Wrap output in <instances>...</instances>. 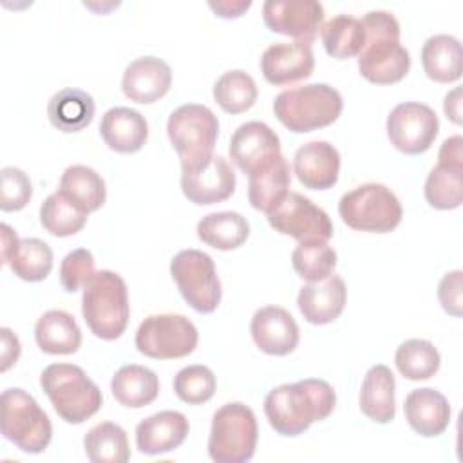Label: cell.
<instances>
[{"label":"cell","mask_w":463,"mask_h":463,"mask_svg":"<svg viewBox=\"0 0 463 463\" xmlns=\"http://www.w3.org/2000/svg\"><path fill=\"white\" fill-rule=\"evenodd\" d=\"M335 405L336 392L326 380L306 378L273 387L264 400V414L277 434L295 438L326 420Z\"/></svg>","instance_id":"obj_1"},{"label":"cell","mask_w":463,"mask_h":463,"mask_svg":"<svg viewBox=\"0 0 463 463\" xmlns=\"http://www.w3.org/2000/svg\"><path fill=\"white\" fill-rule=\"evenodd\" d=\"M365 43L358 54L360 74L376 85L402 81L411 69V54L400 43V24L389 11H369L360 20Z\"/></svg>","instance_id":"obj_2"},{"label":"cell","mask_w":463,"mask_h":463,"mask_svg":"<svg viewBox=\"0 0 463 463\" xmlns=\"http://www.w3.org/2000/svg\"><path fill=\"white\" fill-rule=\"evenodd\" d=\"M81 315L94 336L119 338L130 318L128 289L123 277L110 269L96 271L83 288Z\"/></svg>","instance_id":"obj_3"},{"label":"cell","mask_w":463,"mask_h":463,"mask_svg":"<svg viewBox=\"0 0 463 463\" xmlns=\"http://www.w3.org/2000/svg\"><path fill=\"white\" fill-rule=\"evenodd\" d=\"M340 92L327 83H309L282 90L273 101L275 118L291 132L304 134L329 127L342 114Z\"/></svg>","instance_id":"obj_4"},{"label":"cell","mask_w":463,"mask_h":463,"mask_svg":"<svg viewBox=\"0 0 463 463\" xmlns=\"http://www.w3.org/2000/svg\"><path fill=\"white\" fill-rule=\"evenodd\" d=\"M40 385L67 423L80 425L101 409V391L80 365L51 364L42 371Z\"/></svg>","instance_id":"obj_5"},{"label":"cell","mask_w":463,"mask_h":463,"mask_svg":"<svg viewBox=\"0 0 463 463\" xmlns=\"http://www.w3.org/2000/svg\"><path fill=\"white\" fill-rule=\"evenodd\" d=\"M0 429L7 441L25 454L43 452L52 438V425L38 402L20 387H9L0 398Z\"/></svg>","instance_id":"obj_6"},{"label":"cell","mask_w":463,"mask_h":463,"mask_svg":"<svg viewBox=\"0 0 463 463\" xmlns=\"http://www.w3.org/2000/svg\"><path fill=\"white\" fill-rule=\"evenodd\" d=\"M257 439L255 412L241 402H230L217 409L212 418L208 456L215 463H246L255 454Z\"/></svg>","instance_id":"obj_7"},{"label":"cell","mask_w":463,"mask_h":463,"mask_svg":"<svg viewBox=\"0 0 463 463\" xmlns=\"http://www.w3.org/2000/svg\"><path fill=\"white\" fill-rule=\"evenodd\" d=\"M166 134L181 159V170H188L213 156L219 121L206 105L184 103L168 116Z\"/></svg>","instance_id":"obj_8"},{"label":"cell","mask_w":463,"mask_h":463,"mask_svg":"<svg viewBox=\"0 0 463 463\" xmlns=\"http://www.w3.org/2000/svg\"><path fill=\"white\" fill-rule=\"evenodd\" d=\"M338 213L353 230L387 233L400 224L403 210L391 188L380 183H365L340 197Z\"/></svg>","instance_id":"obj_9"},{"label":"cell","mask_w":463,"mask_h":463,"mask_svg":"<svg viewBox=\"0 0 463 463\" xmlns=\"http://www.w3.org/2000/svg\"><path fill=\"white\" fill-rule=\"evenodd\" d=\"M170 275L181 297L197 313H213L221 302V280L213 259L201 250H181L170 262Z\"/></svg>","instance_id":"obj_10"},{"label":"cell","mask_w":463,"mask_h":463,"mask_svg":"<svg viewBox=\"0 0 463 463\" xmlns=\"http://www.w3.org/2000/svg\"><path fill=\"white\" fill-rule=\"evenodd\" d=\"M199 342L197 327L184 315H148L136 331V347L156 360H175L194 353Z\"/></svg>","instance_id":"obj_11"},{"label":"cell","mask_w":463,"mask_h":463,"mask_svg":"<svg viewBox=\"0 0 463 463\" xmlns=\"http://www.w3.org/2000/svg\"><path fill=\"white\" fill-rule=\"evenodd\" d=\"M269 226L282 233L302 241H329L333 237V222L329 215L311 199L298 192H288L268 213Z\"/></svg>","instance_id":"obj_12"},{"label":"cell","mask_w":463,"mask_h":463,"mask_svg":"<svg viewBox=\"0 0 463 463\" xmlns=\"http://www.w3.org/2000/svg\"><path fill=\"white\" fill-rule=\"evenodd\" d=\"M385 128L387 137L396 150L407 156H418L432 146L439 130V121L429 105L403 101L389 112Z\"/></svg>","instance_id":"obj_13"},{"label":"cell","mask_w":463,"mask_h":463,"mask_svg":"<svg viewBox=\"0 0 463 463\" xmlns=\"http://www.w3.org/2000/svg\"><path fill=\"white\" fill-rule=\"evenodd\" d=\"M262 20L273 33L313 42L324 22V5L317 0H266Z\"/></svg>","instance_id":"obj_14"},{"label":"cell","mask_w":463,"mask_h":463,"mask_svg":"<svg viewBox=\"0 0 463 463\" xmlns=\"http://www.w3.org/2000/svg\"><path fill=\"white\" fill-rule=\"evenodd\" d=\"M181 172V190L197 206L222 203L235 192V174L222 156L213 154L204 163Z\"/></svg>","instance_id":"obj_15"},{"label":"cell","mask_w":463,"mask_h":463,"mask_svg":"<svg viewBox=\"0 0 463 463\" xmlns=\"http://www.w3.org/2000/svg\"><path fill=\"white\" fill-rule=\"evenodd\" d=\"M2 262L11 271L27 282H40L49 277L52 269V250L47 242L36 237L18 239L16 232L2 222Z\"/></svg>","instance_id":"obj_16"},{"label":"cell","mask_w":463,"mask_h":463,"mask_svg":"<svg viewBox=\"0 0 463 463\" xmlns=\"http://www.w3.org/2000/svg\"><path fill=\"white\" fill-rule=\"evenodd\" d=\"M315 58L309 42H277L260 56V72L275 87L306 80L313 74Z\"/></svg>","instance_id":"obj_17"},{"label":"cell","mask_w":463,"mask_h":463,"mask_svg":"<svg viewBox=\"0 0 463 463\" xmlns=\"http://www.w3.org/2000/svg\"><path fill=\"white\" fill-rule=\"evenodd\" d=\"M228 154L230 159L250 175L280 154V139L269 125L262 121H246L232 134Z\"/></svg>","instance_id":"obj_18"},{"label":"cell","mask_w":463,"mask_h":463,"mask_svg":"<svg viewBox=\"0 0 463 463\" xmlns=\"http://www.w3.org/2000/svg\"><path fill=\"white\" fill-rule=\"evenodd\" d=\"M255 345L271 356H286L298 345L300 331L291 313L280 306H264L257 309L250 324Z\"/></svg>","instance_id":"obj_19"},{"label":"cell","mask_w":463,"mask_h":463,"mask_svg":"<svg viewBox=\"0 0 463 463\" xmlns=\"http://www.w3.org/2000/svg\"><path fill=\"white\" fill-rule=\"evenodd\" d=\"M172 85L170 65L157 56H139L130 61L121 78L123 94L136 103L150 105L161 99Z\"/></svg>","instance_id":"obj_20"},{"label":"cell","mask_w":463,"mask_h":463,"mask_svg":"<svg viewBox=\"0 0 463 463\" xmlns=\"http://www.w3.org/2000/svg\"><path fill=\"white\" fill-rule=\"evenodd\" d=\"M293 172L304 188H333L340 174V154L327 141H309L295 152Z\"/></svg>","instance_id":"obj_21"},{"label":"cell","mask_w":463,"mask_h":463,"mask_svg":"<svg viewBox=\"0 0 463 463\" xmlns=\"http://www.w3.org/2000/svg\"><path fill=\"white\" fill-rule=\"evenodd\" d=\"M347 300V288L340 275H329L320 282H307L300 288L297 306L302 317L313 326H326L335 322Z\"/></svg>","instance_id":"obj_22"},{"label":"cell","mask_w":463,"mask_h":463,"mask_svg":"<svg viewBox=\"0 0 463 463\" xmlns=\"http://www.w3.org/2000/svg\"><path fill=\"white\" fill-rule=\"evenodd\" d=\"M190 430L186 416L179 411H159L136 427V445L141 454L157 456L183 445Z\"/></svg>","instance_id":"obj_23"},{"label":"cell","mask_w":463,"mask_h":463,"mask_svg":"<svg viewBox=\"0 0 463 463\" xmlns=\"http://www.w3.org/2000/svg\"><path fill=\"white\" fill-rule=\"evenodd\" d=\"M403 412L409 427L423 438H436L443 434L450 423L449 400L432 387L411 391L405 396Z\"/></svg>","instance_id":"obj_24"},{"label":"cell","mask_w":463,"mask_h":463,"mask_svg":"<svg viewBox=\"0 0 463 463\" xmlns=\"http://www.w3.org/2000/svg\"><path fill=\"white\" fill-rule=\"evenodd\" d=\"M99 134L110 150L134 154L148 139V123L141 112L130 107H112L101 118Z\"/></svg>","instance_id":"obj_25"},{"label":"cell","mask_w":463,"mask_h":463,"mask_svg":"<svg viewBox=\"0 0 463 463\" xmlns=\"http://www.w3.org/2000/svg\"><path fill=\"white\" fill-rule=\"evenodd\" d=\"M394 374L392 371L383 365H373L362 382L360 387V411L376 423H389L394 420L396 403H394Z\"/></svg>","instance_id":"obj_26"},{"label":"cell","mask_w":463,"mask_h":463,"mask_svg":"<svg viewBox=\"0 0 463 463\" xmlns=\"http://www.w3.org/2000/svg\"><path fill=\"white\" fill-rule=\"evenodd\" d=\"M289 165L279 154L248 175V201L255 210L268 213L289 192Z\"/></svg>","instance_id":"obj_27"},{"label":"cell","mask_w":463,"mask_h":463,"mask_svg":"<svg viewBox=\"0 0 463 463\" xmlns=\"http://www.w3.org/2000/svg\"><path fill=\"white\" fill-rule=\"evenodd\" d=\"M34 338L47 354H72L81 345V329L71 313L49 309L36 320Z\"/></svg>","instance_id":"obj_28"},{"label":"cell","mask_w":463,"mask_h":463,"mask_svg":"<svg viewBox=\"0 0 463 463\" xmlns=\"http://www.w3.org/2000/svg\"><path fill=\"white\" fill-rule=\"evenodd\" d=\"M94 99L87 90L65 87L52 94L47 103V116L54 128L72 134L80 132L92 123Z\"/></svg>","instance_id":"obj_29"},{"label":"cell","mask_w":463,"mask_h":463,"mask_svg":"<svg viewBox=\"0 0 463 463\" xmlns=\"http://www.w3.org/2000/svg\"><path fill=\"white\" fill-rule=\"evenodd\" d=\"M110 391L119 405L128 409H141L157 398L159 378L152 369L145 365L127 364L114 373Z\"/></svg>","instance_id":"obj_30"},{"label":"cell","mask_w":463,"mask_h":463,"mask_svg":"<svg viewBox=\"0 0 463 463\" xmlns=\"http://www.w3.org/2000/svg\"><path fill=\"white\" fill-rule=\"evenodd\" d=\"M463 52L458 38L450 34H434L421 47V65L432 81L452 83L461 78Z\"/></svg>","instance_id":"obj_31"},{"label":"cell","mask_w":463,"mask_h":463,"mask_svg":"<svg viewBox=\"0 0 463 463\" xmlns=\"http://www.w3.org/2000/svg\"><path fill=\"white\" fill-rule=\"evenodd\" d=\"M58 192L87 215L99 210L107 199L103 177L94 168L85 165L67 166L60 177Z\"/></svg>","instance_id":"obj_32"},{"label":"cell","mask_w":463,"mask_h":463,"mask_svg":"<svg viewBox=\"0 0 463 463\" xmlns=\"http://www.w3.org/2000/svg\"><path fill=\"white\" fill-rule=\"evenodd\" d=\"M248 235L250 224L246 217L237 212H213L197 222L199 241L221 251H230L242 246Z\"/></svg>","instance_id":"obj_33"},{"label":"cell","mask_w":463,"mask_h":463,"mask_svg":"<svg viewBox=\"0 0 463 463\" xmlns=\"http://www.w3.org/2000/svg\"><path fill=\"white\" fill-rule=\"evenodd\" d=\"M320 38L329 56L349 60L358 56L365 43V31L360 18L351 14H336L320 27Z\"/></svg>","instance_id":"obj_34"},{"label":"cell","mask_w":463,"mask_h":463,"mask_svg":"<svg viewBox=\"0 0 463 463\" xmlns=\"http://www.w3.org/2000/svg\"><path fill=\"white\" fill-rule=\"evenodd\" d=\"M83 449L92 463H125L130 458L127 432L112 421L94 425L83 438Z\"/></svg>","instance_id":"obj_35"},{"label":"cell","mask_w":463,"mask_h":463,"mask_svg":"<svg viewBox=\"0 0 463 463\" xmlns=\"http://www.w3.org/2000/svg\"><path fill=\"white\" fill-rule=\"evenodd\" d=\"M394 364L400 374L411 382L432 378L441 364L439 351L432 342L423 338H409L402 342L394 353Z\"/></svg>","instance_id":"obj_36"},{"label":"cell","mask_w":463,"mask_h":463,"mask_svg":"<svg viewBox=\"0 0 463 463\" xmlns=\"http://www.w3.org/2000/svg\"><path fill=\"white\" fill-rule=\"evenodd\" d=\"M429 206L454 210L463 203V165L438 163L427 175L423 186Z\"/></svg>","instance_id":"obj_37"},{"label":"cell","mask_w":463,"mask_h":463,"mask_svg":"<svg viewBox=\"0 0 463 463\" xmlns=\"http://www.w3.org/2000/svg\"><path fill=\"white\" fill-rule=\"evenodd\" d=\"M255 80L241 69L224 72L213 83V99L228 114H242L257 101Z\"/></svg>","instance_id":"obj_38"},{"label":"cell","mask_w":463,"mask_h":463,"mask_svg":"<svg viewBox=\"0 0 463 463\" xmlns=\"http://www.w3.org/2000/svg\"><path fill=\"white\" fill-rule=\"evenodd\" d=\"M87 222V213L74 206L63 194L58 190L45 197L40 206V224L45 232L54 237H69L78 232Z\"/></svg>","instance_id":"obj_39"},{"label":"cell","mask_w":463,"mask_h":463,"mask_svg":"<svg viewBox=\"0 0 463 463\" xmlns=\"http://www.w3.org/2000/svg\"><path fill=\"white\" fill-rule=\"evenodd\" d=\"M291 264L306 282H320L336 268V251L326 241H302L291 253Z\"/></svg>","instance_id":"obj_40"},{"label":"cell","mask_w":463,"mask_h":463,"mask_svg":"<svg viewBox=\"0 0 463 463\" xmlns=\"http://www.w3.org/2000/svg\"><path fill=\"white\" fill-rule=\"evenodd\" d=\"M217 389V378L206 365L194 364L183 367L174 378L175 396L188 405H201L212 400Z\"/></svg>","instance_id":"obj_41"},{"label":"cell","mask_w":463,"mask_h":463,"mask_svg":"<svg viewBox=\"0 0 463 463\" xmlns=\"http://www.w3.org/2000/svg\"><path fill=\"white\" fill-rule=\"evenodd\" d=\"M96 273V262L87 248H76L69 251L60 264V282L67 293H74L92 279Z\"/></svg>","instance_id":"obj_42"},{"label":"cell","mask_w":463,"mask_h":463,"mask_svg":"<svg viewBox=\"0 0 463 463\" xmlns=\"http://www.w3.org/2000/svg\"><path fill=\"white\" fill-rule=\"evenodd\" d=\"M0 177H2L0 210L18 212L25 208L33 197V183L29 175L16 166H4L0 172Z\"/></svg>","instance_id":"obj_43"},{"label":"cell","mask_w":463,"mask_h":463,"mask_svg":"<svg viewBox=\"0 0 463 463\" xmlns=\"http://www.w3.org/2000/svg\"><path fill=\"white\" fill-rule=\"evenodd\" d=\"M438 298L441 307L449 315L461 317V307H463V271L461 269L449 271L441 277L438 284Z\"/></svg>","instance_id":"obj_44"},{"label":"cell","mask_w":463,"mask_h":463,"mask_svg":"<svg viewBox=\"0 0 463 463\" xmlns=\"http://www.w3.org/2000/svg\"><path fill=\"white\" fill-rule=\"evenodd\" d=\"M2 335V373H5L11 365L16 364L18 356H20V340L18 336L9 329V327H2L0 329Z\"/></svg>","instance_id":"obj_45"},{"label":"cell","mask_w":463,"mask_h":463,"mask_svg":"<svg viewBox=\"0 0 463 463\" xmlns=\"http://www.w3.org/2000/svg\"><path fill=\"white\" fill-rule=\"evenodd\" d=\"M208 5L219 18L232 20L242 16L251 7V0H212L208 2Z\"/></svg>","instance_id":"obj_46"},{"label":"cell","mask_w":463,"mask_h":463,"mask_svg":"<svg viewBox=\"0 0 463 463\" xmlns=\"http://www.w3.org/2000/svg\"><path fill=\"white\" fill-rule=\"evenodd\" d=\"M438 163L449 165H463V139L461 136H450L441 143L438 152Z\"/></svg>","instance_id":"obj_47"},{"label":"cell","mask_w":463,"mask_h":463,"mask_svg":"<svg viewBox=\"0 0 463 463\" xmlns=\"http://www.w3.org/2000/svg\"><path fill=\"white\" fill-rule=\"evenodd\" d=\"M443 112L454 125H461V87H454L450 92H447Z\"/></svg>","instance_id":"obj_48"},{"label":"cell","mask_w":463,"mask_h":463,"mask_svg":"<svg viewBox=\"0 0 463 463\" xmlns=\"http://www.w3.org/2000/svg\"><path fill=\"white\" fill-rule=\"evenodd\" d=\"M83 5H85V7H89V9H92V11H96V13H107L109 9L118 7L119 4H118V2H116V4H114V2H110L109 5H103V4H101V5H98V4H87V2H85Z\"/></svg>","instance_id":"obj_49"}]
</instances>
